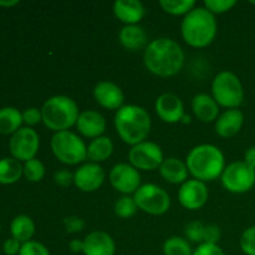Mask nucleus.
<instances>
[{"label":"nucleus","instance_id":"1","mask_svg":"<svg viewBox=\"0 0 255 255\" xmlns=\"http://www.w3.org/2000/svg\"><path fill=\"white\" fill-rule=\"evenodd\" d=\"M143 62L146 69L156 76L171 77L183 67L184 52L174 40L158 37L147 45Z\"/></svg>","mask_w":255,"mask_h":255},{"label":"nucleus","instance_id":"2","mask_svg":"<svg viewBox=\"0 0 255 255\" xmlns=\"http://www.w3.org/2000/svg\"><path fill=\"white\" fill-rule=\"evenodd\" d=\"M117 134L125 143L136 146L146 141L151 132V116L137 105H125L115 115Z\"/></svg>","mask_w":255,"mask_h":255},{"label":"nucleus","instance_id":"3","mask_svg":"<svg viewBox=\"0 0 255 255\" xmlns=\"http://www.w3.org/2000/svg\"><path fill=\"white\" fill-rule=\"evenodd\" d=\"M187 168L194 179L202 182L214 181L226 168L223 152L214 144H198L187 154Z\"/></svg>","mask_w":255,"mask_h":255},{"label":"nucleus","instance_id":"4","mask_svg":"<svg viewBox=\"0 0 255 255\" xmlns=\"http://www.w3.org/2000/svg\"><path fill=\"white\" fill-rule=\"evenodd\" d=\"M218 31L216 16L206 7H194L182 20L181 32L184 41L192 47L202 49L213 42Z\"/></svg>","mask_w":255,"mask_h":255},{"label":"nucleus","instance_id":"5","mask_svg":"<svg viewBox=\"0 0 255 255\" xmlns=\"http://www.w3.org/2000/svg\"><path fill=\"white\" fill-rule=\"evenodd\" d=\"M42 122L49 129L56 132L69 131L76 126L79 119V106L76 102L65 95H56L45 101L41 107Z\"/></svg>","mask_w":255,"mask_h":255},{"label":"nucleus","instance_id":"6","mask_svg":"<svg viewBox=\"0 0 255 255\" xmlns=\"http://www.w3.org/2000/svg\"><path fill=\"white\" fill-rule=\"evenodd\" d=\"M212 97L222 107L238 109L244 101V89L241 80L231 71H222L212 82Z\"/></svg>","mask_w":255,"mask_h":255},{"label":"nucleus","instance_id":"7","mask_svg":"<svg viewBox=\"0 0 255 255\" xmlns=\"http://www.w3.org/2000/svg\"><path fill=\"white\" fill-rule=\"evenodd\" d=\"M51 151L60 162L75 166L87 158V146L85 142L71 131L56 132L52 136Z\"/></svg>","mask_w":255,"mask_h":255},{"label":"nucleus","instance_id":"8","mask_svg":"<svg viewBox=\"0 0 255 255\" xmlns=\"http://www.w3.org/2000/svg\"><path fill=\"white\" fill-rule=\"evenodd\" d=\"M138 209L151 216H162L171 207V197L163 188L153 183L142 184L133 194Z\"/></svg>","mask_w":255,"mask_h":255},{"label":"nucleus","instance_id":"9","mask_svg":"<svg viewBox=\"0 0 255 255\" xmlns=\"http://www.w3.org/2000/svg\"><path fill=\"white\" fill-rule=\"evenodd\" d=\"M222 186L231 193L241 194L251 191L255 184V169L244 161L228 164L221 176Z\"/></svg>","mask_w":255,"mask_h":255},{"label":"nucleus","instance_id":"10","mask_svg":"<svg viewBox=\"0 0 255 255\" xmlns=\"http://www.w3.org/2000/svg\"><path fill=\"white\" fill-rule=\"evenodd\" d=\"M40 147V137L35 129L21 127L15 132L9 141V151L11 157L20 162H27L35 158Z\"/></svg>","mask_w":255,"mask_h":255},{"label":"nucleus","instance_id":"11","mask_svg":"<svg viewBox=\"0 0 255 255\" xmlns=\"http://www.w3.org/2000/svg\"><path fill=\"white\" fill-rule=\"evenodd\" d=\"M129 164L141 171H154L163 162V152L154 142L144 141L132 146L128 152Z\"/></svg>","mask_w":255,"mask_h":255},{"label":"nucleus","instance_id":"12","mask_svg":"<svg viewBox=\"0 0 255 255\" xmlns=\"http://www.w3.org/2000/svg\"><path fill=\"white\" fill-rule=\"evenodd\" d=\"M109 178L111 186L125 196L134 194L141 187V174L138 173V169L129 163H119L114 166Z\"/></svg>","mask_w":255,"mask_h":255},{"label":"nucleus","instance_id":"13","mask_svg":"<svg viewBox=\"0 0 255 255\" xmlns=\"http://www.w3.org/2000/svg\"><path fill=\"white\" fill-rule=\"evenodd\" d=\"M209 197L206 183L198 179H187L178 189V201L189 211H198L207 203Z\"/></svg>","mask_w":255,"mask_h":255},{"label":"nucleus","instance_id":"14","mask_svg":"<svg viewBox=\"0 0 255 255\" xmlns=\"http://www.w3.org/2000/svg\"><path fill=\"white\" fill-rule=\"evenodd\" d=\"M105 171L99 163H85L75 171L74 184L82 192H95L104 184Z\"/></svg>","mask_w":255,"mask_h":255},{"label":"nucleus","instance_id":"15","mask_svg":"<svg viewBox=\"0 0 255 255\" xmlns=\"http://www.w3.org/2000/svg\"><path fill=\"white\" fill-rule=\"evenodd\" d=\"M157 115L159 119L167 124H177L181 122L184 116V105L182 100L174 94H162L156 100L154 105Z\"/></svg>","mask_w":255,"mask_h":255},{"label":"nucleus","instance_id":"16","mask_svg":"<svg viewBox=\"0 0 255 255\" xmlns=\"http://www.w3.org/2000/svg\"><path fill=\"white\" fill-rule=\"evenodd\" d=\"M94 97L97 104L107 110H120L124 106L125 95L119 85L111 81H101L95 86Z\"/></svg>","mask_w":255,"mask_h":255},{"label":"nucleus","instance_id":"17","mask_svg":"<svg viewBox=\"0 0 255 255\" xmlns=\"http://www.w3.org/2000/svg\"><path fill=\"white\" fill-rule=\"evenodd\" d=\"M84 255H115L116 243L110 234L95 231L84 239Z\"/></svg>","mask_w":255,"mask_h":255},{"label":"nucleus","instance_id":"18","mask_svg":"<svg viewBox=\"0 0 255 255\" xmlns=\"http://www.w3.org/2000/svg\"><path fill=\"white\" fill-rule=\"evenodd\" d=\"M76 127L82 136L95 139L104 134L106 129V120L97 111L87 110V111L80 112Z\"/></svg>","mask_w":255,"mask_h":255},{"label":"nucleus","instance_id":"19","mask_svg":"<svg viewBox=\"0 0 255 255\" xmlns=\"http://www.w3.org/2000/svg\"><path fill=\"white\" fill-rule=\"evenodd\" d=\"M244 124V115L241 110L232 109L224 111L216 121V132L223 138H229L238 133Z\"/></svg>","mask_w":255,"mask_h":255},{"label":"nucleus","instance_id":"20","mask_svg":"<svg viewBox=\"0 0 255 255\" xmlns=\"http://www.w3.org/2000/svg\"><path fill=\"white\" fill-rule=\"evenodd\" d=\"M114 14L126 25H137L144 16V6L138 0H117L114 2Z\"/></svg>","mask_w":255,"mask_h":255},{"label":"nucleus","instance_id":"21","mask_svg":"<svg viewBox=\"0 0 255 255\" xmlns=\"http://www.w3.org/2000/svg\"><path fill=\"white\" fill-rule=\"evenodd\" d=\"M192 110L199 121L204 124L217 121L219 115V105L208 94H198L192 100Z\"/></svg>","mask_w":255,"mask_h":255},{"label":"nucleus","instance_id":"22","mask_svg":"<svg viewBox=\"0 0 255 255\" xmlns=\"http://www.w3.org/2000/svg\"><path fill=\"white\" fill-rule=\"evenodd\" d=\"M188 173L187 164L174 157L164 158L159 166V174L162 178L172 184H183L188 178Z\"/></svg>","mask_w":255,"mask_h":255},{"label":"nucleus","instance_id":"23","mask_svg":"<svg viewBox=\"0 0 255 255\" xmlns=\"http://www.w3.org/2000/svg\"><path fill=\"white\" fill-rule=\"evenodd\" d=\"M122 46L128 51H137L146 46L147 34L138 25H125L119 34Z\"/></svg>","mask_w":255,"mask_h":255},{"label":"nucleus","instance_id":"24","mask_svg":"<svg viewBox=\"0 0 255 255\" xmlns=\"http://www.w3.org/2000/svg\"><path fill=\"white\" fill-rule=\"evenodd\" d=\"M114 152V142L110 137L101 136L92 139L87 146V158L92 163H100L109 158Z\"/></svg>","mask_w":255,"mask_h":255},{"label":"nucleus","instance_id":"25","mask_svg":"<svg viewBox=\"0 0 255 255\" xmlns=\"http://www.w3.org/2000/svg\"><path fill=\"white\" fill-rule=\"evenodd\" d=\"M10 233L12 238L19 241L21 244L31 241L35 233L34 221L26 214H19L10 224Z\"/></svg>","mask_w":255,"mask_h":255},{"label":"nucleus","instance_id":"26","mask_svg":"<svg viewBox=\"0 0 255 255\" xmlns=\"http://www.w3.org/2000/svg\"><path fill=\"white\" fill-rule=\"evenodd\" d=\"M22 114L15 107L0 109V134H14L21 128Z\"/></svg>","mask_w":255,"mask_h":255},{"label":"nucleus","instance_id":"27","mask_svg":"<svg viewBox=\"0 0 255 255\" xmlns=\"http://www.w3.org/2000/svg\"><path fill=\"white\" fill-rule=\"evenodd\" d=\"M24 174V167L14 157L0 159V184L16 183Z\"/></svg>","mask_w":255,"mask_h":255},{"label":"nucleus","instance_id":"28","mask_svg":"<svg viewBox=\"0 0 255 255\" xmlns=\"http://www.w3.org/2000/svg\"><path fill=\"white\" fill-rule=\"evenodd\" d=\"M159 5L168 14L174 15V16H179V15L186 16L189 11L196 7V1L193 0H161Z\"/></svg>","mask_w":255,"mask_h":255},{"label":"nucleus","instance_id":"29","mask_svg":"<svg viewBox=\"0 0 255 255\" xmlns=\"http://www.w3.org/2000/svg\"><path fill=\"white\" fill-rule=\"evenodd\" d=\"M164 255H193V251L187 239L181 237H171L163 244Z\"/></svg>","mask_w":255,"mask_h":255},{"label":"nucleus","instance_id":"30","mask_svg":"<svg viewBox=\"0 0 255 255\" xmlns=\"http://www.w3.org/2000/svg\"><path fill=\"white\" fill-rule=\"evenodd\" d=\"M24 176L29 182H40L45 176V166L40 159L32 158L24 163Z\"/></svg>","mask_w":255,"mask_h":255},{"label":"nucleus","instance_id":"31","mask_svg":"<svg viewBox=\"0 0 255 255\" xmlns=\"http://www.w3.org/2000/svg\"><path fill=\"white\" fill-rule=\"evenodd\" d=\"M137 209H138V207H137L136 202L129 196L121 197L115 204V213L120 218H131L136 214Z\"/></svg>","mask_w":255,"mask_h":255},{"label":"nucleus","instance_id":"32","mask_svg":"<svg viewBox=\"0 0 255 255\" xmlns=\"http://www.w3.org/2000/svg\"><path fill=\"white\" fill-rule=\"evenodd\" d=\"M204 228H206V226L202 222H191V223L187 224L186 229H184L186 238L192 243L202 244L204 241Z\"/></svg>","mask_w":255,"mask_h":255},{"label":"nucleus","instance_id":"33","mask_svg":"<svg viewBox=\"0 0 255 255\" xmlns=\"http://www.w3.org/2000/svg\"><path fill=\"white\" fill-rule=\"evenodd\" d=\"M241 249L246 255H255V226L249 227L241 237Z\"/></svg>","mask_w":255,"mask_h":255},{"label":"nucleus","instance_id":"34","mask_svg":"<svg viewBox=\"0 0 255 255\" xmlns=\"http://www.w3.org/2000/svg\"><path fill=\"white\" fill-rule=\"evenodd\" d=\"M236 0H206L204 7L212 14H223L229 11L233 6H236Z\"/></svg>","mask_w":255,"mask_h":255},{"label":"nucleus","instance_id":"35","mask_svg":"<svg viewBox=\"0 0 255 255\" xmlns=\"http://www.w3.org/2000/svg\"><path fill=\"white\" fill-rule=\"evenodd\" d=\"M19 255H51L49 249L42 243L36 241H29L22 243Z\"/></svg>","mask_w":255,"mask_h":255},{"label":"nucleus","instance_id":"36","mask_svg":"<svg viewBox=\"0 0 255 255\" xmlns=\"http://www.w3.org/2000/svg\"><path fill=\"white\" fill-rule=\"evenodd\" d=\"M64 226L67 233L74 234L84 231V228L86 227V222L79 216H70L64 219Z\"/></svg>","mask_w":255,"mask_h":255},{"label":"nucleus","instance_id":"37","mask_svg":"<svg viewBox=\"0 0 255 255\" xmlns=\"http://www.w3.org/2000/svg\"><path fill=\"white\" fill-rule=\"evenodd\" d=\"M22 121L26 124L27 126H35L42 121V115L41 110L36 109V107H29L22 112Z\"/></svg>","mask_w":255,"mask_h":255},{"label":"nucleus","instance_id":"38","mask_svg":"<svg viewBox=\"0 0 255 255\" xmlns=\"http://www.w3.org/2000/svg\"><path fill=\"white\" fill-rule=\"evenodd\" d=\"M221 239V229L216 224H208L204 228V241L203 243L218 244Z\"/></svg>","mask_w":255,"mask_h":255},{"label":"nucleus","instance_id":"39","mask_svg":"<svg viewBox=\"0 0 255 255\" xmlns=\"http://www.w3.org/2000/svg\"><path fill=\"white\" fill-rule=\"evenodd\" d=\"M193 255H226L218 244H199L198 248L193 252Z\"/></svg>","mask_w":255,"mask_h":255},{"label":"nucleus","instance_id":"40","mask_svg":"<svg viewBox=\"0 0 255 255\" xmlns=\"http://www.w3.org/2000/svg\"><path fill=\"white\" fill-rule=\"evenodd\" d=\"M54 181L57 186L69 187L70 184L74 183V173H71L69 169H60L55 172Z\"/></svg>","mask_w":255,"mask_h":255},{"label":"nucleus","instance_id":"41","mask_svg":"<svg viewBox=\"0 0 255 255\" xmlns=\"http://www.w3.org/2000/svg\"><path fill=\"white\" fill-rule=\"evenodd\" d=\"M22 244L20 243L19 241L11 238L6 239L2 244V252H4L5 255H19L20 249H21Z\"/></svg>","mask_w":255,"mask_h":255},{"label":"nucleus","instance_id":"42","mask_svg":"<svg viewBox=\"0 0 255 255\" xmlns=\"http://www.w3.org/2000/svg\"><path fill=\"white\" fill-rule=\"evenodd\" d=\"M244 162H246L249 167L255 169V146L247 149L246 153H244Z\"/></svg>","mask_w":255,"mask_h":255},{"label":"nucleus","instance_id":"43","mask_svg":"<svg viewBox=\"0 0 255 255\" xmlns=\"http://www.w3.org/2000/svg\"><path fill=\"white\" fill-rule=\"evenodd\" d=\"M69 248L72 253H82V252H84V241L74 239V241L70 242Z\"/></svg>","mask_w":255,"mask_h":255},{"label":"nucleus","instance_id":"44","mask_svg":"<svg viewBox=\"0 0 255 255\" xmlns=\"http://www.w3.org/2000/svg\"><path fill=\"white\" fill-rule=\"evenodd\" d=\"M19 4L17 0H11V1H0V6L2 7H10V6H15V5Z\"/></svg>","mask_w":255,"mask_h":255},{"label":"nucleus","instance_id":"45","mask_svg":"<svg viewBox=\"0 0 255 255\" xmlns=\"http://www.w3.org/2000/svg\"><path fill=\"white\" fill-rule=\"evenodd\" d=\"M182 120H183L184 124H189V122H191V117H189V116H186V115H184L183 119H182Z\"/></svg>","mask_w":255,"mask_h":255},{"label":"nucleus","instance_id":"46","mask_svg":"<svg viewBox=\"0 0 255 255\" xmlns=\"http://www.w3.org/2000/svg\"><path fill=\"white\" fill-rule=\"evenodd\" d=\"M252 2V4H253V5H255V1H251Z\"/></svg>","mask_w":255,"mask_h":255}]
</instances>
